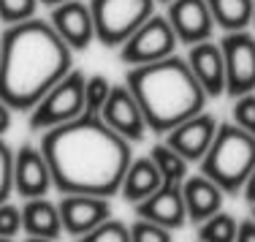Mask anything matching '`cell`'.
I'll use <instances>...</instances> for the list:
<instances>
[{
    "instance_id": "32",
    "label": "cell",
    "mask_w": 255,
    "mask_h": 242,
    "mask_svg": "<svg viewBox=\"0 0 255 242\" xmlns=\"http://www.w3.org/2000/svg\"><path fill=\"white\" fill-rule=\"evenodd\" d=\"M242 191H245V199H247V202H250L253 207H255V169H253L250 180L245 183V188H242Z\"/></svg>"
},
{
    "instance_id": "22",
    "label": "cell",
    "mask_w": 255,
    "mask_h": 242,
    "mask_svg": "<svg viewBox=\"0 0 255 242\" xmlns=\"http://www.w3.org/2000/svg\"><path fill=\"white\" fill-rule=\"evenodd\" d=\"M236 229L239 223L234 221V215L217 213L209 221L198 223V242H236Z\"/></svg>"
},
{
    "instance_id": "7",
    "label": "cell",
    "mask_w": 255,
    "mask_h": 242,
    "mask_svg": "<svg viewBox=\"0 0 255 242\" xmlns=\"http://www.w3.org/2000/svg\"><path fill=\"white\" fill-rule=\"evenodd\" d=\"M177 33H174L171 22L160 14H152L130 38L120 46V60L133 68V65H147L157 63V60L171 57L177 49Z\"/></svg>"
},
{
    "instance_id": "17",
    "label": "cell",
    "mask_w": 255,
    "mask_h": 242,
    "mask_svg": "<svg viewBox=\"0 0 255 242\" xmlns=\"http://www.w3.org/2000/svg\"><path fill=\"white\" fill-rule=\"evenodd\" d=\"M182 199H185V210H187V221L193 223H204L212 215L220 213L223 207V191L212 183L204 174L187 177L182 183Z\"/></svg>"
},
{
    "instance_id": "27",
    "label": "cell",
    "mask_w": 255,
    "mask_h": 242,
    "mask_svg": "<svg viewBox=\"0 0 255 242\" xmlns=\"http://www.w3.org/2000/svg\"><path fill=\"white\" fill-rule=\"evenodd\" d=\"M11 191H14V153L0 139V204H5Z\"/></svg>"
},
{
    "instance_id": "34",
    "label": "cell",
    "mask_w": 255,
    "mask_h": 242,
    "mask_svg": "<svg viewBox=\"0 0 255 242\" xmlns=\"http://www.w3.org/2000/svg\"><path fill=\"white\" fill-rule=\"evenodd\" d=\"M38 3H44V5H60V3H65V0H38Z\"/></svg>"
},
{
    "instance_id": "13",
    "label": "cell",
    "mask_w": 255,
    "mask_h": 242,
    "mask_svg": "<svg viewBox=\"0 0 255 242\" xmlns=\"http://www.w3.org/2000/svg\"><path fill=\"white\" fill-rule=\"evenodd\" d=\"M215 136H217L215 114L201 112V114H196V117L179 123L174 131H168V134H166V144L190 163V161H201L204 155L209 153Z\"/></svg>"
},
{
    "instance_id": "31",
    "label": "cell",
    "mask_w": 255,
    "mask_h": 242,
    "mask_svg": "<svg viewBox=\"0 0 255 242\" xmlns=\"http://www.w3.org/2000/svg\"><path fill=\"white\" fill-rule=\"evenodd\" d=\"M11 120H14V109H8L3 101H0V136L11 128Z\"/></svg>"
},
{
    "instance_id": "25",
    "label": "cell",
    "mask_w": 255,
    "mask_h": 242,
    "mask_svg": "<svg viewBox=\"0 0 255 242\" xmlns=\"http://www.w3.org/2000/svg\"><path fill=\"white\" fill-rule=\"evenodd\" d=\"M38 0H0V22L5 27L8 25H19L35 16Z\"/></svg>"
},
{
    "instance_id": "35",
    "label": "cell",
    "mask_w": 255,
    "mask_h": 242,
    "mask_svg": "<svg viewBox=\"0 0 255 242\" xmlns=\"http://www.w3.org/2000/svg\"><path fill=\"white\" fill-rule=\"evenodd\" d=\"M155 3H166L168 5V3H174V0H155Z\"/></svg>"
},
{
    "instance_id": "23",
    "label": "cell",
    "mask_w": 255,
    "mask_h": 242,
    "mask_svg": "<svg viewBox=\"0 0 255 242\" xmlns=\"http://www.w3.org/2000/svg\"><path fill=\"white\" fill-rule=\"evenodd\" d=\"M109 93H112V82L103 74H90L84 76V109L93 114H98L103 104H106Z\"/></svg>"
},
{
    "instance_id": "26",
    "label": "cell",
    "mask_w": 255,
    "mask_h": 242,
    "mask_svg": "<svg viewBox=\"0 0 255 242\" xmlns=\"http://www.w3.org/2000/svg\"><path fill=\"white\" fill-rule=\"evenodd\" d=\"M130 242H171V232L144 218H136L130 223Z\"/></svg>"
},
{
    "instance_id": "15",
    "label": "cell",
    "mask_w": 255,
    "mask_h": 242,
    "mask_svg": "<svg viewBox=\"0 0 255 242\" xmlns=\"http://www.w3.org/2000/svg\"><path fill=\"white\" fill-rule=\"evenodd\" d=\"M136 218H144L149 223L168 229H182L187 223V210L185 199H182V185L177 183H163L152 196H147L144 202L136 204Z\"/></svg>"
},
{
    "instance_id": "19",
    "label": "cell",
    "mask_w": 255,
    "mask_h": 242,
    "mask_svg": "<svg viewBox=\"0 0 255 242\" xmlns=\"http://www.w3.org/2000/svg\"><path fill=\"white\" fill-rule=\"evenodd\" d=\"M160 185H163V177H160V172H157L155 161L147 155V158L130 161V166H128V172L123 177V185H120V193H123L125 202L138 204L147 196H152Z\"/></svg>"
},
{
    "instance_id": "5",
    "label": "cell",
    "mask_w": 255,
    "mask_h": 242,
    "mask_svg": "<svg viewBox=\"0 0 255 242\" xmlns=\"http://www.w3.org/2000/svg\"><path fill=\"white\" fill-rule=\"evenodd\" d=\"M95 38L103 46H123L152 16L155 0H90Z\"/></svg>"
},
{
    "instance_id": "30",
    "label": "cell",
    "mask_w": 255,
    "mask_h": 242,
    "mask_svg": "<svg viewBox=\"0 0 255 242\" xmlns=\"http://www.w3.org/2000/svg\"><path fill=\"white\" fill-rule=\"evenodd\" d=\"M236 242H255V221L253 218H247V221L239 223V229H236Z\"/></svg>"
},
{
    "instance_id": "33",
    "label": "cell",
    "mask_w": 255,
    "mask_h": 242,
    "mask_svg": "<svg viewBox=\"0 0 255 242\" xmlns=\"http://www.w3.org/2000/svg\"><path fill=\"white\" fill-rule=\"evenodd\" d=\"M22 242H54V240H44V237H27V240H22Z\"/></svg>"
},
{
    "instance_id": "12",
    "label": "cell",
    "mask_w": 255,
    "mask_h": 242,
    "mask_svg": "<svg viewBox=\"0 0 255 242\" xmlns=\"http://www.w3.org/2000/svg\"><path fill=\"white\" fill-rule=\"evenodd\" d=\"M52 185V169L41 147L22 144L14 153V191L27 202V199H44Z\"/></svg>"
},
{
    "instance_id": "38",
    "label": "cell",
    "mask_w": 255,
    "mask_h": 242,
    "mask_svg": "<svg viewBox=\"0 0 255 242\" xmlns=\"http://www.w3.org/2000/svg\"><path fill=\"white\" fill-rule=\"evenodd\" d=\"M253 221H255V207H253Z\"/></svg>"
},
{
    "instance_id": "2",
    "label": "cell",
    "mask_w": 255,
    "mask_h": 242,
    "mask_svg": "<svg viewBox=\"0 0 255 242\" xmlns=\"http://www.w3.org/2000/svg\"><path fill=\"white\" fill-rule=\"evenodd\" d=\"M74 71V49L49 22L8 25L0 35V101L14 112H30L60 79Z\"/></svg>"
},
{
    "instance_id": "29",
    "label": "cell",
    "mask_w": 255,
    "mask_h": 242,
    "mask_svg": "<svg viewBox=\"0 0 255 242\" xmlns=\"http://www.w3.org/2000/svg\"><path fill=\"white\" fill-rule=\"evenodd\" d=\"M22 232V210L14 204H0V237H11Z\"/></svg>"
},
{
    "instance_id": "3",
    "label": "cell",
    "mask_w": 255,
    "mask_h": 242,
    "mask_svg": "<svg viewBox=\"0 0 255 242\" xmlns=\"http://www.w3.org/2000/svg\"><path fill=\"white\" fill-rule=\"evenodd\" d=\"M125 84L136 95L149 131L168 134L179 123L204 112L209 95L198 84L187 60L171 57L147 65H133L125 74Z\"/></svg>"
},
{
    "instance_id": "6",
    "label": "cell",
    "mask_w": 255,
    "mask_h": 242,
    "mask_svg": "<svg viewBox=\"0 0 255 242\" xmlns=\"http://www.w3.org/2000/svg\"><path fill=\"white\" fill-rule=\"evenodd\" d=\"M84 74L82 71H71L65 79H60L44 98L30 109V128L33 131H49L63 123H71L79 114H84Z\"/></svg>"
},
{
    "instance_id": "37",
    "label": "cell",
    "mask_w": 255,
    "mask_h": 242,
    "mask_svg": "<svg viewBox=\"0 0 255 242\" xmlns=\"http://www.w3.org/2000/svg\"><path fill=\"white\" fill-rule=\"evenodd\" d=\"M253 25H255V3H253Z\"/></svg>"
},
{
    "instance_id": "10",
    "label": "cell",
    "mask_w": 255,
    "mask_h": 242,
    "mask_svg": "<svg viewBox=\"0 0 255 242\" xmlns=\"http://www.w3.org/2000/svg\"><path fill=\"white\" fill-rule=\"evenodd\" d=\"M49 25L74 52L87 49L95 41L93 8H90V3H84V0H65V3H60V5H52Z\"/></svg>"
},
{
    "instance_id": "4",
    "label": "cell",
    "mask_w": 255,
    "mask_h": 242,
    "mask_svg": "<svg viewBox=\"0 0 255 242\" xmlns=\"http://www.w3.org/2000/svg\"><path fill=\"white\" fill-rule=\"evenodd\" d=\"M255 169V136L236 123L217 125V136L209 153L201 158V174L209 177L223 193L234 196L245 188Z\"/></svg>"
},
{
    "instance_id": "8",
    "label": "cell",
    "mask_w": 255,
    "mask_h": 242,
    "mask_svg": "<svg viewBox=\"0 0 255 242\" xmlns=\"http://www.w3.org/2000/svg\"><path fill=\"white\" fill-rule=\"evenodd\" d=\"M220 49L226 60V93L231 98L255 93V35L247 30L226 33Z\"/></svg>"
},
{
    "instance_id": "21",
    "label": "cell",
    "mask_w": 255,
    "mask_h": 242,
    "mask_svg": "<svg viewBox=\"0 0 255 242\" xmlns=\"http://www.w3.org/2000/svg\"><path fill=\"white\" fill-rule=\"evenodd\" d=\"M149 158L155 161V166H157V172H160L163 183H177V185H182L187 180V161L182 158L179 153H174L166 142L155 144L152 153H149Z\"/></svg>"
},
{
    "instance_id": "9",
    "label": "cell",
    "mask_w": 255,
    "mask_h": 242,
    "mask_svg": "<svg viewBox=\"0 0 255 242\" xmlns=\"http://www.w3.org/2000/svg\"><path fill=\"white\" fill-rule=\"evenodd\" d=\"M98 114L114 134H120L130 144L141 142L149 131L141 106H138L136 95L128 90V84H112V93H109L106 104H103V109Z\"/></svg>"
},
{
    "instance_id": "24",
    "label": "cell",
    "mask_w": 255,
    "mask_h": 242,
    "mask_svg": "<svg viewBox=\"0 0 255 242\" xmlns=\"http://www.w3.org/2000/svg\"><path fill=\"white\" fill-rule=\"evenodd\" d=\"M74 242H130V226L123 223V221L109 218L106 223H101L98 229H93V232L76 237Z\"/></svg>"
},
{
    "instance_id": "36",
    "label": "cell",
    "mask_w": 255,
    "mask_h": 242,
    "mask_svg": "<svg viewBox=\"0 0 255 242\" xmlns=\"http://www.w3.org/2000/svg\"><path fill=\"white\" fill-rule=\"evenodd\" d=\"M0 242H14V240H11V237H0Z\"/></svg>"
},
{
    "instance_id": "16",
    "label": "cell",
    "mask_w": 255,
    "mask_h": 242,
    "mask_svg": "<svg viewBox=\"0 0 255 242\" xmlns=\"http://www.w3.org/2000/svg\"><path fill=\"white\" fill-rule=\"evenodd\" d=\"M185 60L209 98H220L226 93V60H223L220 44H215V41L193 44Z\"/></svg>"
},
{
    "instance_id": "28",
    "label": "cell",
    "mask_w": 255,
    "mask_h": 242,
    "mask_svg": "<svg viewBox=\"0 0 255 242\" xmlns=\"http://www.w3.org/2000/svg\"><path fill=\"white\" fill-rule=\"evenodd\" d=\"M234 123L239 125L242 131L255 136V93L239 95L234 104Z\"/></svg>"
},
{
    "instance_id": "14",
    "label": "cell",
    "mask_w": 255,
    "mask_h": 242,
    "mask_svg": "<svg viewBox=\"0 0 255 242\" xmlns=\"http://www.w3.org/2000/svg\"><path fill=\"white\" fill-rule=\"evenodd\" d=\"M57 210L63 218V232H68L74 240L98 229L101 223L112 218V204L103 196H74V193H68V196L60 199Z\"/></svg>"
},
{
    "instance_id": "18",
    "label": "cell",
    "mask_w": 255,
    "mask_h": 242,
    "mask_svg": "<svg viewBox=\"0 0 255 242\" xmlns=\"http://www.w3.org/2000/svg\"><path fill=\"white\" fill-rule=\"evenodd\" d=\"M22 232L27 237H44V240H57L63 234V218H60L57 204L49 199H27L22 207Z\"/></svg>"
},
{
    "instance_id": "11",
    "label": "cell",
    "mask_w": 255,
    "mask_h": 242,
    "mask_svg": "<svg viewBox=\"0 0 255 242\" xmlns=\"http://www.w3.org/2000/svg\"><path fill=\"white\" fill-rule=\"evenodd\" d=\"M166 19L171 22L177 41L187 46L212 41V33L217 27L206 0H174V3H168Z\"/></svg>"
},
{
    "instance_id": "1",
    "label": "cell",
    "mask_w": 255,
    "mask_h": 242,
    "mask_svg": "<svg viewBox=\"0 0 255 242\" xmlns=\"http://www.w3.org/2000/svg\"><path fill=\"white\" fill-rule=\"evenodd\" d=\"M41 153L63 196H114L130 166V142L114 134L101 114L84 112L71 123L44 131Z\"/></svg>"
},
{
    "instance_id": "20",
    "label": "cell",
    "mask_w": 255,
    "mask_h": 242,
    "mask_svg": "<svg viewBox=\"0 0 255 242\" xmlns=\"http://www.w3.org/2000/svg\"><path fill=\"white\" fill-rule=\"evenodd\" d=\"M253 3L255 0H206L215 25L226 33L247 30V25L253 22Z\"/></svg>"
}]
</instances>
